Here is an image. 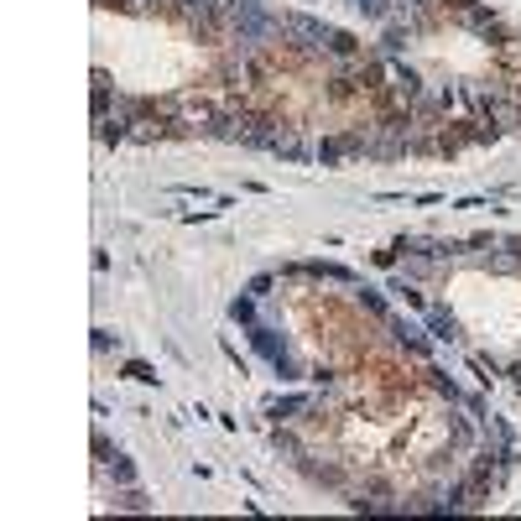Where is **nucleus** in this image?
<instances>
[{
    "mask_svg": "<svg viewBox=\"0 0 521 521\" xmlns=\"http://www.w3.org/2000/svg\"><path fill=\"white\" fill-rule=\"evenodd\" d=\"M229 313H235V324H250V329H256V292H250V297H235V308H229Z\"/></svg>",
    "mask_w": 521,
    "mask_h": 521,
    "instance_id": "1",
    "label": "nucleus"
}]
</instances>
